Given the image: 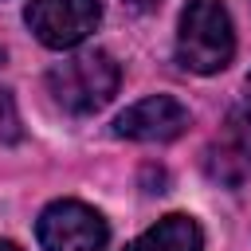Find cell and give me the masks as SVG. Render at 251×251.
<instances>
[{
	"mask_svg": "<svg viewBox=\"0 0 251 251\" xmlns=\"http://www.w3.org/2000/svg\"><path fill=\"white\" fill-rule=\"evenodd\" d=\"M235 55L231 16L220 0H188L176 27V63L192 75H216Z\"/></svg>",
	"mask_w": 251,
	"mask_h": 251,
	"instance_id": "1",
	"label": "cell"
},
{
	"mask_svg": "<svg viewBox=\"0 0 251 251\" xmlns=\"http://www.w3.org/2000/svg\"><path fill=\"white\" fill-rule=\"evenodd\" d=\"M118 78H122V71L114 63V55H106V51H78V55H71V59L51 67L47 90L55 94V102L63 110L94 114V110H102L114 98Z\"/></svg>",
	"mask_w": 251,
	"mask_h": 251,
	"instance_id": "2",
	"label": "cell"
},
{
	"mask_svg": "<svg viewBox=\"0 0 251 251\" xmlns=\"http://www.w3.org/2000/svg\"><path fill=\"white\" fill-rule=\"evenodd\" d=\"M35 235L43 251H106L110 227L82 200H55L39 212Z\"/></svg>",
	"mask_w": 251,
	"mask_h": 251,
	"instance_id": "3",
	"label": "cell"
},
{
	"mask_svg": "<svg viewBox=\"0 0 251 251\" xmlns=\"http://www.w3.org/2000/svg\"><path fill=\"white\" fill-rule=\"evenodd\" d=\"M24 20L43 47L67 51V47H78L98 27L102 0H27Z\"/></svg>",
	"mask_w": 251,
	"mask_h": 251,
	"instance_id": "4",
	"label": "cell"
},
{
	"mask_svg": "<svg viewBox=\"0 0 251 251\" xmlns=\"http://www.w3.org/2000/svg\"><path fill=\"white\" fill-rule=\"evenodd\" d=\"M208 176L220 184H243L251 176V106H239L227 114V122L220 126V133L208 145Z\"/></svg>",
	"mask_w": 251,
	"mask_h": 251,
	"instance_id": "5",
	"label": "cell"
},
{
	"mask_svg": "<svg viewBox=\"0 0 251 251\" xmlns=\"http://www.w3.org/2000/svg\"><path fill=\"white\" fill-rule=\"evenodd\" d=\"M184 129H188V110L169 94L141 98L129 110H122L114 122V133L129 137V141H173Z\"/></svg>",
	"mask_w": 251,
	"mask_h": 251,
	"instance_id": "6",
	"label": "cell"
},
{
	"mask_svg": "<svg viewBox=\"0 0 251 251\" xmlns=\"http://www.w3.org/2000/svg\"><path fill=\"white\" fill-rule=\"evenodd\" d=\"M126 251H204V235L192 216L173 212V216L157 220L149 231H141Z\"/></svg>",
	"mask_w": 251,
	"mask_h": 251,
	"instance_id": "7",
	"label": "cell"
},
{
	"mask_svg": "<svg viewBox=\"0 0 251 251\" xmlns=\"http://www.w3.org/2000/svg\"><path fill=\"white\" fill-rule=\"evenodd\" d=\"M20 137H24V122H20L16 98L0 86V145H16Z\"/></svg>",
	"mask_w": 251,
	"mask_h": 251,
	"instance_id": "8",
	"label": "cell"
},
{
	"mask_svg": "<svg viewBox=\"0 0 251 251\" xmlns=\"http://www.w3.org/2000/svg\"><path fill=\"white\" fill-rule=\"evenodd\" d=\"M126 4H129L133 12H157V8L165 4V0H126Z\"/></svg>",
	"mask_w": 251,
	"mask_h": 251,
	"instance_id": "9",
	"label": "cell"
},
{
	"mask_svg": "<svg viewBox=\"0 0 251 251\" xmlns=\"http://www.w3.org/2000/svg\"><path fill=\"white\" fill-rule=\"evenodd\" d=\"M0 251H20L16 243H8V239H0Z\"/></svg>",
	"mask_w": 251,
	"mask_h": 251,
	"instance_id": "10",
	"label": "cell"
},
{
	"mask_svg": "<svg viewBox=\"0 0 251 251\" xmlns=\"http://www.w3.org/2000/svg\"><path fill=\"white\" fill-rule=\"evenodd\" d=\"M247 98H251V78H247Z\"/></svg>",
	"mask_w": 251,
	"mask_h": 251,
	"instance_id": "11",
	"label": "cell"
}]
</instances>
